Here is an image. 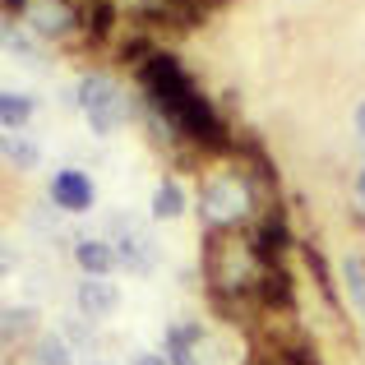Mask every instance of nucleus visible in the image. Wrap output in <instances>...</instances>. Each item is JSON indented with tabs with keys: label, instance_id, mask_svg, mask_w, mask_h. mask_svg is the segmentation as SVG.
<instances>
[{
	"label": "nucleus",
	"instance_id": "5",
	"mask_svg": "<svg viewBox=\"0 0 365 365\" xmlns=\"http://www.w3.org/2000/svg\"><path fill=\"white\" fill-rule=\"evenodd\" d=\"M245 232H250V250H255L259 268H264V264H287V250H292V227H287V213H282V208H264V213H259Z\"/></svg>",
	"mask_w": 365,
	"mask_h": 365
},
{
	"label": "nucleus",
	"instance_id": "2",
	"mask_svg": "<svg viewBox=\"0 0 365 365\" xmlns=\"http://www.w3.org/2000/svg\"><path fill=\"white\" fill-rule=\"evenodd\" d=\"M259 259L250 250V232L241 227H217L204 232V292H255Z\"/></svg>",
	"mask_w": 365,
	"mask_h": 365
},
{
	"label": "nucleus",
	"instance_id": "7",
	"mask_svg": "<svg viewBox=\"0 0 365 365\" xmlns=\"http://www.w3.org/2000/svg\"><path fill=\"white\" fill-rule=\"evenodd\" d=\"M111 232H116V259L125 264V273H148L153 268V236L143 227H134L130 217H111Z\"/></svg>",
	"mask_w": 365,
	"mask_h": 365
},
{
	"label": "nucleus",
	"instance_id": "18",
	"mask_svg": "<svg viewBox=\"0 0 365 365\" xmlns=\"http://www.w3.org/2000/svg\"><path fill=\"white\" fill-rule=\"evenodd\" d=\"M5 158L14 162L19 171H33L37 167V148L24 139V134H5Z\"/></svg>",
	"mask_w": 365,
	"mask_h": 365
},
{
	"label": "nucleus",
	"instance_id": "12",
	"mask_svg": "<svg viewBox=\"0 0 365 365\" xmlns=\"http://www.w3.org/2000/svg\"><path fill=\"white\" fill-rule=\"evenodd\" d=\"M199 342H204L199 319L167 329V361H171V365H199Z\"/></svg>",
	"mask_w": 365,
	"mask_h": 365
},
{
	"label": "nucleus",
	"instance_id": "15",
	"mask_svg": "<svg viewBox=\"0 0 365 365\" xmlns=\"http://www.w3.org/2000/svg\"><path fill=\"white\" fill-rule=\"evenodd\" d=\"M180 213H185V190H180V180H158V190H153V217L167 222V217H180Z\"/></svg>",
	"mask_w": 365,
	"mask_h": 365
},
{
	"label": "nucleus",
	"instance_id": "16",
	"mask_svg": "<svg viewBox=\"0 0 365 365\" xmlns=\"http://www.w3.org/2000/svg\"><path fill=\"white\" fill-rule=\"evenodd\" d=\"M342 277H347L351 305H356L361 319H365V259H361V255H347V259H342Z\"/></svg>",
	"mask_w": 365,
	"mask_h": 365
},
{
	"label": "nucleus",
	"instance_id": "13",
	"mask_svg": "<svg viewBox=\"0 0 365 365\" xmlns=\"http://www.w3.org/2000/svg\"><path fill=\"white\" fill-rule=\"evenodd\" d=\"M74 264L83 268V277H107L120 259H116V245L111 241H79L74 245Z\"/></svg>",
	"mask_w": 365,
	"mask_h": 365
},
{
	"label": "nucleus",
	"instance_id": "6",
	"mask_svg": "<svg viewBox=\"0 0 365 365\" xmlns=\"http://www.w3.org/2000/svg\"><path fill=\"white\" fill-rule=\"evenodd\" d=\"M19 24H28L37 37L56 42V37H70L79 28V5H70V0H24Z\"/></svg>",
	"mask_w": 365,
	"mask_h": 365
},
{
	"label": "nucleus",
	"instance_id": "3",
	"mask_svg": "<svg viewBox=\"0 0 365 365\" xmlns=\"http://www.w3.org/2000/svg\"><path fill=\"white\" fill-rule=\"evenodd\" d=\"M264 208H259L255 190H250V180L241 171H227V176H213L199 185V217L208 222V232H217V227H245Z\"/></svg>",
	"mask_w": 365,
	"mask_h": 365
},
{
	"label": "nucleus",
	"instance_id": "14",
	"mask_svg": "<svg viewBox=\"0 0 365 365\" xmlns=\"http://www.w3.org/2000/svg\"><path fill=\"white\" fill-rule=\"evenodd\" d=\"M28 116H33V98L28 93H14V88L0 93V125H5V134H24Z\"/></svg>",
	"mask_w": 365,
	"mask_h": 365
},
{
	"label": "nucleus",
	"instance_id": "8",
	"mask_svg": "<svg viewBox=\"0 0 365 365\" xmlns=\"http://www.w3.org/2000/svg\"><path fill=\"white\" fill-rule=\"evenodd\" d=\"M51 204L61 213H88L93 208V180L83 171H56L51 176Z\"/></svg>",
	"mask_w": 365,
	"mask_h": 365
},
{
	"label": "nucleus",
	"instance_id": "21",
	"mask_svg": "<svg viewBox=\"0 0 365 365\" xmlns=\"http://www.w3.org/2000/svg\"><path fill=\"white\" fill-rule=\"evenodd\" d=\"M356 130H361V139H365V102L356 107Z\"/></svg>",
	"mask_w": 365,
	"mask_h": 365
},
{
	"label": "nucleus",
	"instance_id": "17",
	"mask_svg": "<svg viewBox=\"0 0 365 365\" xmlns=\"http://www.w3.org/2000/svg\"><path fill=\"white\" fill-rule=\"evenodd\" d=\"M37 365H74V351H70V342L61 338V333H51V338H42L37 342Z\"/></svg>",
	"mask_w": 365,
	"mask_h": 365
},
{
	"label": "nucleus",
	"instance_id": "11",
	"mask_svg": "<svg viewBox=\"0 0 365 365\" xmlns=\"http://www.w3.org/2000/svg\"><path fill=\"white\" fill-rule=\"evenodd\" d=\"M74 301H79V310L88 314V319H102V314H111L120 305V292L107 282V277H83L79 292H74Z\"/></svg>",
	"mask_w": 365,
	"mask_h": 365
},
{
	"label": "nucleus",
	"instance_id": "19",
	"mask_svg": "<svg viewBox=\"0 0 365 365\" xmlns=\"http://www.w3.org/2000/svg\"><path fill=\"white\" fill-rule=\"evenodd\" d=\"M28 329H33V310H24V305H19V310H5V342L24 338Z\"/></svg>",
	"mask_w": 365,
	"mask_h": 365
},
{
	"label": "nucleus",
	"instance_id": "9",
	"mask_svg": "<svg viewBox=\"0 0 365 365\" xmlns=\"http://www.w3.org/2000/svg\"><path fill=\"white\" fill-rule=\"evenodd\" d=\"M116 24H120L116 0H83V5H79V33L88 37L93 46L107 42V37L116 33Z\"/></svg>",
	"mask_w": 365,
	"mask_h": 365
},
{
	"label": "nucleus",
	"instance_id": "20",
	"mask_svg": "<svg viewBox=\"0 0 365 365\" xmlns=\"http://www.w3.org/2000/svg\"><path fill=\"white\" fill-rule=\"evenodd\" d=\"M134 365H171V361L158 356V351H143V356H134Z\"/></svg>",
	"mask_w": 365,
	"mask_h": 365
},
{
	"label": "nucleus",
	"instance_id": "10",
	"mask_svg": "<svg viewBox=\"0 0 365 365\" xmlns=\"http://www.w3.org/2000/svg\"><path fill=\"white\" fill-rule=\"evenodd\" d=\"M301 259H305V268H310V282H314V292L324 296V305H329L333 314H342V296H338V282H333L329 264H324V250L314 241H301Z\"/></svg>",
	"mask_w": 365,
	"mask_h": 365
},
{
	"label": "nucleus",
	"instance_id": "22",
	"mask_svg": "<svg viewBox=\"0 0 365 365\" xmlns=\"http://www.w3.org/2000/svg\"><path fill=\"white\" fill-rule=\"evenodd\" d=\"M356 195H361V204H365V171L356 176Z\"/></svg>",
	"mask_w": 365,
	"mask_h": 365
},
{
	"label": "nucleus",
	"instance_id": "4",
	"mask_svg": "<svg viewBox=\"0 0 365 365\" xmlns=\"http://www.w3.org/2000/svg\"><path fill=\"white\" fill-rule=\"evenodd\" d=\"M74 102H79V111L88 116L93 134H116L125 125V116H130V102H125L120 83L111 79V74H98V70H88L74 83Z\"/></svg>",
	"mask_w": 365,
	"mask_h": 365
},
{
	"label": "nucleus",
	"instance_id": "1",
	"mask_svg": "<svg viewBox=\"0 0 365 365\" xmlns=\"http://www.w3.org/2000/svg\"><path fill=\"white\" fill-rule=\"evenodd\" d=\"M134 74H139V88H143V98H148V107L195 153H232L236 148V130L217 116V107L199 93V83L180 70V61L171 51H158Z\"/></svg>",
	"mask_w": 365,
	"mask_h": 365
}]
</instances>
